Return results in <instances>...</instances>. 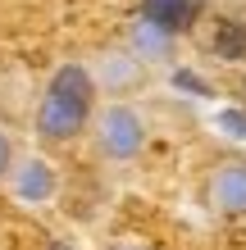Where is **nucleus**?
<instances>
[{"mask_svg":"<svg viewBox=\"0 0 246 250\" xmlns=\"http://www.w3.org/2000/svg\"><path fill=\"white\" fill-rule=\"evenodd\" d=\"M46 250H73V246H68V241H50Z\"/></svg>","mask_w":246,"mask_h":250,"instance_id":"nucleus-10","label":"nucleus"},{"mask_svg":"<svg viewBox=\"0 0 246 250\" xmlns=\"http://www.w3.org/2000/svg\"><path fill=\"white\" fill-rule=\"evenodd\" d=\"M96 146L114 164L137 159L146 150V119H141L133 105H123V100H110V105L96 114Z\"/></svg>","mask_w":246,"mask_h":250,"instance_id":"nucleus-2","label":"nucleus"},{"mask_svg":"<svg viewBox=\"0 0 246 250\" xmlns=\"http://www.w3.org/2000/svg\"><path fill=\"white\" fill-rule=\"evenodd\" d=\"M205 200L219 214H246V159H228V164L214 168Z\"/></svg>","mask_w":246,"mask_h":250,"instance_id":"nucleus-4","label":"nucleus"},{"mask_svg":"<svg viewBox=\"0 0 246 250\" xmlns=\"http://www.w3.org/2000/svg\"><path fill=\"white\" fill-rule=\"evenodd\" d=\"M128 55H137L146 68H164L173 64V50H178V37L169 32V27H160L155 19H146V14H137L133 23H128Z\"/></svg>","mask_w":246,"mask_h":250,"instance_id":"nucleus-3","label":"nucleus"},{"mask_svg":"<svg viewBox=\"0 0 246 250\" xmlns=\"http://www.w3.org/2000/svg\"><path fill=\"white\" fill-rule=\"evenodd\" d=\"M219 123H224V127H233L237 137H246V114H242V109H224V114H219Z\"/></svg>","mask_w":246,"mask_h":250,"instance_id":"nucleus-9","label":"nucleus"},{"mask_svg":"<svg viewBox=\"0 0 246 250\" xmlns=\"http://www.w3.org/2000/svg\"><path fill=\"white\" fill-rule=\"evenodd\" d=\"M14 164H19V159H14V141L5 137V132H0V182H5V178H14Z\"/></svg>","mask_w":246,"mask_h":250,"instance_id":"nucleus-8","label":"nucleus"},{"mask_svg":"<svg viewBox=\"0 0 246 250\" xmlns=\"http://www.w3.org/2000/svg\"><path fill=\"white\" fill-rule=\"evenodd\" d=\"M96 109V78L87 64H60L46 82V96L37 105V137L46 146H64L82 137Z\"/></svg>","mask_w":246,"mask_h":250,"instance_id":"nucleus-1","label":"nucleus"},{"mask_svg":"<svg viewBox=\"0 0 246 250\" xmlns=\"http://www.w3.org/2000/svg\"><path fill=\"white\" fill-rule=\"evenodd\" d=\"M141 14L155 19L160 27H169L173 37H182V32H192L196 19L205 14V0H141Z\"/></svg>","mask_w":246,"mask_h":250,"instance_id":"nucleus-5","label":"nucleus"},{"mask_svg":"<svg viewBox=\"0 0 246 250\" xmlns=\"http://www.w3.org/2000/svg\"><path fill=\"white\" fill-rule=\"evenodd\" d=\"M210 50H214V60L242 64V60H246V23H237V19H214Z\"/></svg>","mask_w":246,"mask_h":250,"instance_id":"nucleus-7","label":"nucleus"},{"mask_svg":"<svg viewBox=\"0 0 246 250\" xmlns=\"http://www.w3.org/2000/svg\"><path fill=\"white\" fill-rule=\"evenodd\" d=\"M242 91H246V78H242Z\"/></svg>","mask_w":246,"mask_h":250,"instance_id":"nucleus-11","label":"nucleus"},{"mask_svg":"<svg viewBox=\"0 0 246 250\" xmlns=\"http://www.w3.org/2000/svg\"><path fill=\"white\" fill-rule=\"evenodd\" d=\"M9 182H14V191H19V200H32V205L55 196V168L46 164V159H19Z\"/></svg>","mask_w":246,"mask_h":250,"instance_id":"nucleus-6","label":"nucleus"}]
</instances>
